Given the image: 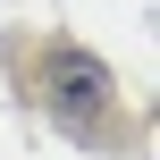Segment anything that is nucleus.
<instances>
[{
    "label": "nucleus",
    "instance_id": "nucleus-1",
    "mask_svg": "<svg viewBox=\"0 0 160 160\" xmlns=\"http://www.w3.org/2000/svg\"><path fill=\"white\" fill-rule=\"evenodd\" d=\"M110 101H118V76H110L93 51H76V42H51V51H42V110H51L59 127L101 135Z\"/></svg>",
    "mask_w": 160,
    "mask_h": 160
}]
</instances>
